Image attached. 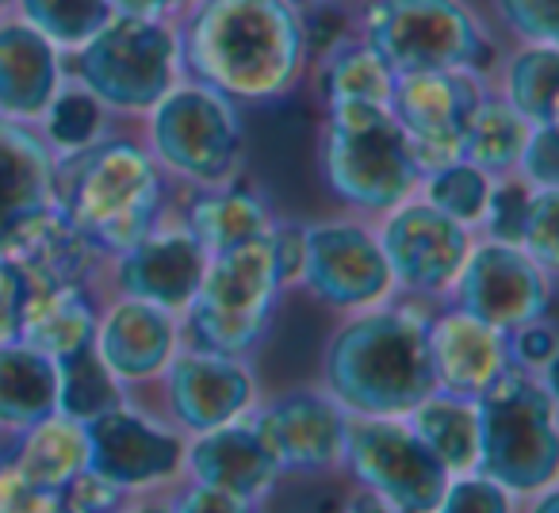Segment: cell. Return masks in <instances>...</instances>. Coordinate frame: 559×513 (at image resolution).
Returning <instances> with one entry per match:
<instances>
[{"label": "cell", "instance_id": "cell-42", "mask_svg": "<svg viewBox=\"0 0 559 513\" xmlns=\"http://www.w3.org/2000/svg\"><path fill=\"white\" fill-rule=\"evenodd\" d=\"M518 172L528 188H559V127H533L521 146Z\"/></svg>", "mask_w": 559, "mask_h": 513}, {"label": "cell", "instance_id": "cell-37", "mask_svg": "<svg viewBox=\"0 0 559 513\" xmlns=\"http://www.w3.org/2000/svg\"><path fill=\"white\" fill-rule=\"evenodd\" d=\"M490 12L513 43L559 47V0H490Z\"/></svg>", "mask_w": 559, "mask_h": 513}, {"label": "cell", "instance_id": "cell-35", "mask_svg": "<svg viewBox=\"0 0 559 513\" xmlns=\"http://www.w3.org/2000/svg\"><path fill=\"white\" fill-rule=\"evenodd\" d=\"M490 184H495V177H487V172L475 169L472 162L456 157V162H444V165H437V169L421 172L418 195L426 203H433L441 215L464 223L467 230H479Z\"/></svg>", "mask_w": 559, "mask_h": 513}, {"label": "cell", "instance_id": "cell-18", "mask_svg": "<svg viewBox=\"0 0 559 513\" xmlns=\"http://www.w3.org/2000/svg\"><path fill=\"white\" fill-rule=\"evenodd\" d=\"M211 253L180 226V218L165 215L150 234H142L131 249L104 261L100 288L104 296H131L154 303L169 314H185L195 288L203 281Z\"/></svg>", "mask_w": 559, "mask_h": 513}, {"label": "cell", "instance_id": "cell-31", "mask_svg": "<svg viewBox=\"0 0 559 513\" xmlns=\"http://www.w3.org/2000/svg\"><path fill=\"white\" fill-rule=\"evenodd\" d=\"M528 131L533 127L495 93L487 88V96L475 108L472 123L464 131V142H460V157L472 162L475 169H483L487 177H506V172L518 169L521 146H525Z\"/></svg>", "mask_w": 559, "mask_h": 513}, {"label": "cell", "instance_id": "cell-29", "mask_svg": "<svg viewBox=\"0 0 559 513\" xmlns=\"http://www.w3.org/2000/svg\"><path fill=\"white\" fill-rule=\"evenodd\" d=\"M4 452H9L12 464H16L27 479L47 490H62L66 482H73L81 472H88L85 426L58 410L50 414V418L35 421V426L24 429L20 437L4 441Z\"/></svg>", "mask_w": 559, "mask_h": 513}, {"label": "cell", "instance_id": "cell-5", "mask_svg": "<svg viewBox=\"0 0 559 513\" xmlns=\"http://www.w3.org/2000/svg\"><path fill=\"white\" fill-rule=\"evenodd\" d=\"M353 32L395 73L467 70L490 81L502 47L472 0H360Z\"/></svg>", "mask_w": 559, "mask_h": 513}, {"label": "cell", "instance_id": "cell-6", "mask_svg": "<svg viewBox=\"0 0 559 513\" xmlns=\"http://www.w3.org/2000/svg\"><path fill=\"white\" fill-rule=\"evenodd\" d=\"M479 472L513 498L559 479V398L551 372L506 368L479 398Z\"/></svg>", "mask_w": 559, "mask_h": 513}, {"label": "cell", "instance_id": "cell-45", "mask_svg": "<svg viewBox=\"0 0 559 513\" xmlns=\"http://www.w3.org/2000/svg\"><path fill=\"white\" fill-rule=\"evenodd\" d=\"M127 498L131 494L111 487L96 472H81L78 479L62 487V513H119L127 505Z\"/></svg>", "mask_w": 559, "mask_h": 513}, {"label": "cell", "instance_id": "cell-40", "mask_svg": "<svg viewBox=\"0 0 559 513\" xmlns=\"http://www.w3.org/2000/svg\"><path fill=\"white\" fill-rule=\"evenodd\" d=\"M433 513H518V498L483 472L452 475Z\"/></svg>", "mask_w": 559, "mask_h": 513}, {"label": "cell", "instance_id": "cell-1", "mask_svg": "<svg viewBox=\"0 0 559 513\" xmlns=\"http://www.w3.org/2000/svg\"><path fill=\"white\" fill-rule=\"evenodd\" d=\"M185 77L241 108L288 100L307 81V35L296 0H195L177 20Z\"/></svg>", "mask_w": 559, "mask_h": 513}, {"label": "cell", "instance_id": "cell-34", "mask_svg": "<svg viewBox=\"0 0 559 513\" xmlns=\"http://www.w3.org/2000/svg\"><path fill=\"white\" fill-rule=\"evenodd\" d=\"M12 16L32 24L62 55L85 47L116 12L108 0H12Z\"/></svg>", "mask_w": 559, "mask_h": 513}, {"label": "cell", "instance_id": "cell-16", "mask_svg": "<svg viewBox=\"0 0 559 513\" xmlns=\"http://www.w3.org/2000/svg\"><path fill=\"white\" fill-rule=\"evenodd\" d=\"M249 426L272 452L284 479L342 475L349 414L322 387H292L249 410Z\"/></svg>", "mask_w": 559, "mask_h": 513}, {"label": "cell", "instance_id": "cell-7", "mask_svg": "<svg viewBox=\"0 0 559 513\" xmlns=\"http://www.w3.org/2000/svg\"><path fill=\"white\" fill-rule=\"evenodd\" d=\"M139 139L173 188H211L246 172L241 104L203 81L180 77L139 119Z\"/></svg>", "mask_w": 559, "mask_h": 513}, {"label": "cell", "instance_id": "cell-33", "mask_svg": "<svg viewBox=\"0 0 559 513\" xmlns=\"http://www.w3.org/2000/svg\"><path fill=\"white\" fill-rule=\"evenodd\" d=\"M55 365H58V414L81 421V426H85L88 418H96V414L119 406L131 395V391L104 368V360L96 357L93 345H85V349H78V353H66Z\"/></svg>", "mask_w": 559, "mask_h": 513}, {"label": "cell", "instance_id": "cell-30", "mask_svg": "<svg viewBox=\"0 0 559 513\" xmlns=\"http://www.w3.org/2000/svg\"><path fill=\"white\" fill-rule=\"evenodd\" d=\"M403 421L441 460V467L449 475L479 472V414H475V398L429 391Z\"/></svg>", "mask_w": 559, "mask_h": 513}, {"label": "cell", "instance_id": "cell-50", "mask_svg": "<svg viewBox=\"0 0 559 513\" xmlns=\"http://www.w3.org/2000/svg\"><path fill=\"white\" fill-rule=\"evenodd\" d=\"M528 502V513H559V490H556V482L551 487H544V490H536L533 498H525Z\"/></svg>", "mask_w": 559, "mask_h": 513}, {"label": "cell", "instance_id": "cell-46", "mask_svg": "<svg viewBox=\"0 0 559 513\" xmlns=\"http://www.w3.org/2000/svg\"><path fill=\"white\" fill-rule=\"evenodd\" d=\"M165 498H169L173 513H261V505H249L241 498L226 494V490H215L195 479H177Z\"/></svg>", "mask_w": 559, "mask_h": 513}, {"label": "cell", "instance_id": "cell-13", "mask_svg": "<svg viewBox=\"0 0 559 513\" xmlns=\"http://www.w3.org/2000/svg\"><path fill=\"white\" fill-rule=\"evenodd\" d=\"M372 226L399 296H411L418 303H437V299L444 303L460 269H464L475 230L441 215L418 192L399 207L383 211L380 218H372Z\"/></svg>", "mask_w": 559, "mask_h": 513}, {"label": "cell", "instance_id": "cell-47", "mask_svg": "<svg viewBox=\"0 0 559 513\" xmlns=\"http://www.w3.org/2000/svg\"><path fill=\"white\" fill-rule=\"evenodd\" d=\"M116 16H134V20H173L177 24L195 0H108Z\"/></svg>", "mask_w": 559, "mask_h": 513}, {"label": "cell", "instance_id": "cell-23", "mask_svg": "<svg viewBox=\"0 0 559 513\" xmlns=\"http://www.w3.org/2000/svg\"><path fill=\"white\" fill-rule=\"evenodd\" d=\"M66 81V55L20 16L0 20V119L39 123Z\"/></svg>", "mask_w": 559, "mask_h": 513}, {"label": "cell", "instance_id": "cell-12", "mask_svg": "<svg viewBox=\"0 0 559 513\" xmlns=\"http://www.w3.org/2000/svg\"><path fill=\"white\" fill-rule=\"evenodd\" d=\"M88 472L108 479L123 494H157L185 479L188 437L154 410H142L131 395L111 410L85 421Z\"/></svg>", "mask_w": 559, "mask_h": 513}, {"label": "cell", "instance_id": "cell-15", "mask_svg": "<svg viewBox=\"0 0 559 513\" xmlns=\"http://www.w3.org/2000/svg\"><path fill=\"white\" fill-rule=\"evenodd\" d=\"M490 81L467 70H418L395 73L388 108L411 146L421 172L456 162L464 131L487 96Z\"/></svg>", "mask_w": 559, "mask_h": 513}, {"label": "cell", "instance_id": "cell-2", "mask_svg": "<svg viewBox=\"0 0 559 513\" xmlns=\"http://www.w3.org/2000/svg\"><path fill=\"white\" fill-rule=\"evenodd\" d=\"M426 322L429 307L418 299L345 314L322 349V391L349 418H406L437 391Z\"/></svg>", "mask_w": 559, "mask_h": 513}, {"label": "cell", "instance_id": "cell-14", "mask_svg": "<svg viewBox=\"0 0 559 513\" xmlns=\"http://www.w3.org/2000/svg\"><path fill=\"white\" fill-rule=\"evenodd\" d=\"M449 303L510 334V330L528 326V322L551 319L556 273H548L540 261H533L513 241H495L475 234L472 249L464 256V269H460L456 284L449 291Z\"/></svg>", "mask_w": 559, "mask_h": 513}, {"label": "cell", "instance_id": "cell-22", "mask_svg": "<svg viewBox=\"0 0 559 513\" xmlns=\"http://www.w3.org/2000/svg\"><path fill=\"white\" fill-rule=\"evenodd\" d=\"M169 211L207 253H223V249H238L246 241L264 238L269 226L276 223L272 200L246 172L226 184L177 188Z\"/></svg>", "mask_w": 559, "mask_h": 513}, {"label": "cell", "instance_id": "cell-44", "mask_svg": "<svg viewBox=\"0 0 559 513\" xmlns=\"http://www.w3.org/2000/svg\"><path fill=\"white\" fill-rule=\"evenodd\" d=\"M264 241H269L272 269H276L284 291L299 288V273H304V249H307V223L276 215V223L269 226Z\"/></svg>", "mask_w": 559, "mask_h": 513}, {"label": "cell", "instance_id": "cell-4", "mask_svg": "<svg viewBox=\"0 0 559 513\" xmlns=\"http://www.w3.org/2000/svg\"><path fill=\"white\" fill-rule=\"evenodd\" d=\"M319 177L326 192L360 218H380L421 184V169L388 104L322 108Z\"/></svg>", "mask_w": 559, "mask_h": 513}, {"label": "cell", "instance_id": "cell-48", "mask_svg": "<svg viewBox=\"0 0 559 513\" xmlns=\"http://www.w3.org/2000/svg\"><path fill=\"white\" fill-rule=\"evenodd\" d=\"M337 513H395V510H388V505H383L376 494H368V490L353 487L349 494H345V502H342V510H337Z\"/></svg>", "mask_w": 559, "mask_h": 513}, {"label": "cell", "instance_id": "cell-21", "mask_svg": "<svg viewBox=\"0 0 559 513\" xmlns=\"http://www.w3.org/2000/svg\"><path fill=\"white\" fill-rule=\"evenodd\" d=\"M185 479L207 482L215 490L241 498L249 505H264L280 490V475L272 452L249 426V414L230 426L188 437L185 444Z\"/></svg>", "mask_w": 559, "mask_h": 513}, {"label": "cell", "instance_id": "cell-43", "mask_svg": "<svg viewBox=\"0 0 559 513\" xmlns=\"http://www.w3.org/2000/svg\"><path fill=\"white\" fill-rule=\"evenodd\" d=\"M506 349H510V365L521 368V372H551L559 349L556 326H551V319H540L510 330L506 334Z\"/></svg>", "mask_w": 559, "mask_h": 513}, {"label": "cell", "instance_id": "cell-51", "mask_svg": "<svg viewBox=\"0 0 559 513\" xmlns=\"http://www.w3.org/2000/svg\"><path fill=\"white\" fill-rule=\"evenodd\" d=\"M9 12H12V0H0V20L9 16Z\"/></svg>", "mask_w": 559, "mask_h": 513}, {"label": "cell", "instance_id": "cell-19", "mask_svg": "<svg viewBox=\"0 0 559 513\" xmlns=\"http://www.w3.org/2000/svg\"><path fill=\"white\" fill-rule=\"evenodd\" d=\"M180 345H185V330L177 314L131 296H104L93 349L127 391L162 380Z\"/></svg>", "mask_w": 559, "mask_h": 513}, {"label": "cell", "instance_id": "cell-28", "mask_svg": "<svg viewBox=\"0 0 559 513\" xmlns=\"http://www.w3.org/2000/svg\"><path fill=\"white\" fill-rule=\"evenodd\" d=\"M490 88L525 119L528 127H548L559 119V47L513 43L502 50Z\"/></svg>", "mask_w": 559, "mask_h": 513}, {"label": "cell", "instance_id": "cell-26", "mask_svg": "<svg viewBox=\"0 0 559 513\" xmlns=\"http://www.w3.org/2000/svg\"><path fill=\"white\" fill-rule=\"evenodd\" d=\"M58 410V365L24 342H0V437L12 441Z\"/></svg>", "mask_w": 559, "mask_h": 513}, {"label": "cell", "instance_id": "cell-10", "mask_svg": "<svg viewBox=\"0 0 559 513\" xmlns=\"http://www.w3.org/2000/svg\"><path fill=\"white\" fill-rule=\"evenodd\" d=\"M342 475L395 513H433L452 479L403 418H349Z\"/></svg>", "mask_w": 559, "mask_h": 513}, {"label": "cell", "instance_id": "cell-11", "mask_svg": "<svg viewBox=\"0 0 559 513\" xmlns=\"http://www.w3.org/2000/svg\"><path fill=\"white\" fill-rule=\"evenodd\" d=\"M299 288L337 314H357L395 299L399 291L372 218L345 215L307 223Z\"/></svg>", "mask_w": 559, "mask_h": 513}, {"label": "cell", "instance_id": "cell-8", "mask_svg": "<svg viewBox=\"0 0 559 513\" xmlns=\"http://www.w3.org/2000/svg\"><path fill=\"white\" fill-rule=\"evenodd\" d=\"M66 77L88 88L111 119L139 123L185 77L177 24L111 16L85 47L66 55Z\"/></svg>", "mask_w": 559, "mask_h": 513}, {"label": "cell", "instance_id": "cell-3", "mask_svg": "<svg viewBox=\"0 0 559 513\" xmlns=\"http://www.w3.org/2000/svg\"><path fill=\"white\" fill-rule=\"evenodd\" d=\"M173 180L139 134L108 131L93 146L55 157V207L111 261L150 234L173 207Z\"/></svg>", "mask_w": 559, "mask_h": 513}, {"label": "cell", "instance_id": "cell-41", "mask_svg": "<svg viewBox=\"0 0 559 513\" xmlns=\"http://www.w3.org/2000/svg\"><path fill=\"white\" fill-rule=\"evenodd\" d=\"M0 513H62V490L32 482L0 449Z\"/></svg>", "mask_w": 559, "mask_h": 513}, {"label": "cell", "instance_id": "cell-24", "mask_svg": "<svg viewBox=\"0 0 559 513\" xmlns=\"http://www.w3.org/2000/svg\"><path fill=\"white\" fill-rule=\"evenodd\" d=\"M55 207V150L32 123L0 119V249Z\"/></svg>", "mask_w": 559, "mask_h": 513}, {"label": "cell", "instance_id": "cell-32", "mask_svg": "<svg viewBox=\"0 0 559 513\" xmlns=\"http://www.w3.org/2000/svg\"><path fill=\"white\" fill-rule=\"evenodd\" d=\"M35 131L55 150V157H62V154H73V150L93 146L96 139H104V134L116 131V127H111L108 108H104L88 88H81L78 81L66 77L62 88L55 93V100H50L47 111L39 116Z\"/></svg>", "mask_w": 559, "mask_h": 513}, {"label": "cell", "instance_id": "cell-25", "mask_svg": "<svg viewBox=\"0 0 559 513\" xmlns=\"http://www.w3.org/2000/svg\"><path fill=\"white\" fill-rule=\"evenodd\" d=\"M100 303H104L100 284H62V288L43 291L32 303V311H27L20 342L39 349L50 360L85 349V345H93Z\"/></svg>", "mask_w": 559, "mask_h": 513}, {"label": "cell", "instance_id": "cell-36", "mask_svg": "<svg viewBox=\"0 0 559 513\" xmlns=\"http://www.w3.org/2000/svg\"><path fill=\"white\" fill-rule=\"evenodd\" d=\"M528 200H533V188L518 177V172H506V177H495L487 195V211H483L479 223V238H495V241H521V226H525L528 215Z\"/></svg>", "mask_w": 559, "mask_h": 513}, {"label": "cell", "instance_id": "cell-17", "mask_svg": "<svg viewBox=\"0 0 559 513\" xmlns=\"http://www.w3.org/2000/svg\"><path fill=\"white\" fill-rule=\"evenodd\" d=\"M157 387H162V418L185 437L241 421L261 403V383L246 357H226L188 342L169 360Z\"/></svg>", "mask_w": 559, "mask_h": 513}, {"label": "cell", "instance_id": "cell-52", "mask_svg": "<svg viewBox=\"0 0 559 513\" xmlns=\"http://www.w3.org/2000/svg\"><path fill=\"white\" fill-rule=\"evenodd\" d=\"M0 449H4V437H0Z\"/></svg>", "mask_w": 559, "mask_h": 513}, {"label": "cell", "instance_id": "cell-49", "mask_svg": "<svg viewBox=\"0 0 559 513\" xmlns=\"http://www.w3.org/2000/svg\"><path fill=\"white\" fill-rule=\"evenodd\" d=\"M119 513H173V505H169V498L157 490V494H134V498H127V505Z\"/></svg>", "mask_w": 559, "mask_h": 513}, {"label": "cell", "instance_id": "cell-39", "mask_svg": "<svg viewBox=\"0 0 559 513\" xmlns=\"http://www.w3.org/2000/svg\"><path fill=\"white\" fill-rule=\"evenodd\" d=\"M43 291L47 288L20 265L16 256L0 253V342H20L27 311Z\"/></svg>", "mask_w": 559, "mask_h": 513}, {"label": "cell", "instance_id": "cell-20", "mask_svg": "<svg viewBox=\"0 0 559 513\" xmlns=\"http://www.w3.org/2000/svg\"><path fill=\"white\" fill-rule=\"evenodd\" d=\"M426 342L437 391H449V395L479 398L506 368H513L502 330L472 319L449 299L429 311Z\"/></svg>", "mask_w": 559, "mask_h": 513}, {"label": "cell", "instance_id": "cell-38", "mask_svg": "<svg viewBox=\"0 0 559 513\" xmlns=\"http://www.w3.org/2000/svg\"><path fill=\"white\" fill-rule=\"evenodd\" d=\"M518 246L548 273L559 269V188H533Z\"/></svg>", "mask_w": 559, "mask_h": 513}, {"label": "cell", "instance_id": "cell-27", "mask_svg": "<svg viewBox=\"0 0 559 513\" xmlns=\"http://www.w3.org/2000/svg\"><path fill=\"white\" fill-rule=\"evenodd\" d=\"M304 85H311L322 108L330 104H388L395 70L360 35H349L337 47L311 58Z\"/></svg>", "mask_w": 559, "mask_h": 513}, {"label": "cell", "instance_id": "cell-9", "mask_svg": "<svg viewBox=\"0 0 559 513\" xmlns=\"http://www.w3.org/2000/svg\"><path fill=\"white\" fill-rule=\"evenodd\" d=\"M280 299H284V284L272 269L264 238L211 253L200 288L188 311L180 314L185 342L249 360L272 334Z\"/></svg>", "mask_w": 559, "mask_h": 513}]
</instances>
